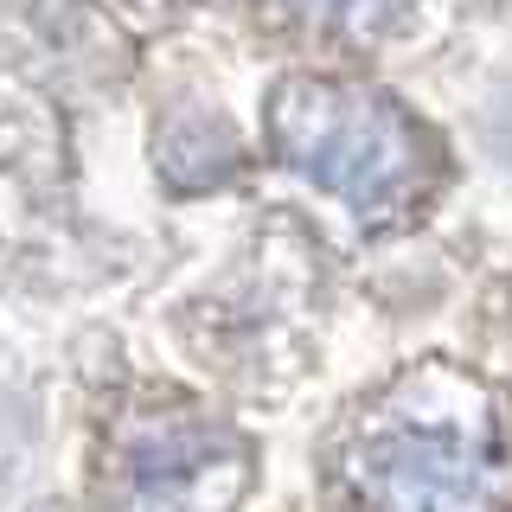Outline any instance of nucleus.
I'll list each match as a JSON object with an SVG mask.
<instances>
[{
  "label": "nucleus",
  "mask_w": 512,
  "mask_h": 512,
  "mask_svg": "<svg viewBox=\"0 0 512 512\" xmlns=\"http://www.w3.org/2000/svg\"><path fill=\"white\" fill-rule=\"evenodd\" d=\"M269 148L365 231L423 218L448 180V154L391 90L359 77H288L269 96Z\"/></svg>",
  "instance_id": "nucleus-2"
},
{
  "label": "nucleus",
  "mask_w": 512,
  "mask_h": 512,
  "mask_svg": "<svg viewBox=\"0 0 512 512\" xmlns=\"http://www.w3.org/2000/svg\"><path fill=\"white\" fill-rule=\"evenodd\" d=\"M340 512H512V404L468 365L423 359L365 391L327 442Z\"/></svg>",
  "instance_id": "nucleus-1"
},
{
  "label": "nucleus",
  "mask_w": 512,
  "mask_h": 512,
  "mask_svg": "<svg viewBox=\"0 0 512 512\" xmlns=\"http://www.w3.org/2000/svg\"><path fill=\"white\" fill-rule=\"evenodd\" d=\"M397 7L404 0H301V13L320 20L327 32H346V39H372L397 20Z\"/></svg>",
  "instance_id": "nucleus-4"
},
{
  "label": "nucleus",
  "mask_w": 512,
  "mask_h": 512,
  "mask_svg": "<svg viewBox=\"0 0 512 512\" xmlns=\"http://www.w3.org/2000/svg\"><path fill=\"white\" fill-rule=\"evenodd\" d=\"M154 7H173V0H154Z\"/></svg>",
  "instance_id": "nucleus-5"
},
{
  "label": "nucleus",
  "mask_w": 512,
  "mask_h": 512,
  "mask_svg": "<svg viewBox=\"0 0 512 512\" xmlns=\"http://www.w3.org/2000/svg\"><path fill=\"white\" fill-rule=\"evenodd\" d=\"M250 493V442L199 410H154L116 429L103 512H237Z\"/></svg>",
  "instance_id": "nucleus-3"
}]
</instances>
